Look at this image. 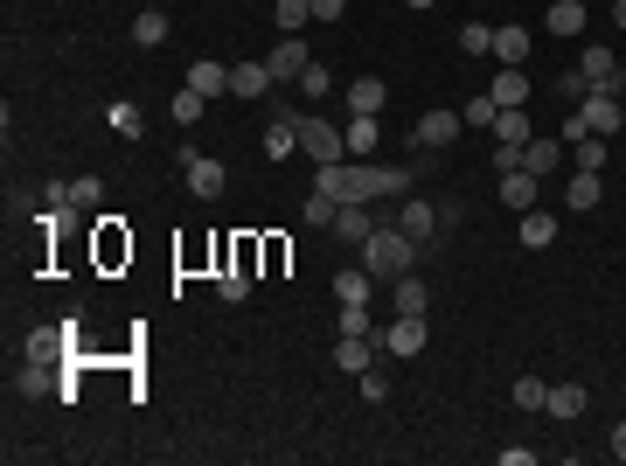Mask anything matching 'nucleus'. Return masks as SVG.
Returning a JSON list of instances; mask_svg holds the SVG:
<instances>
[{
	"label": "nucleus",
	"mask_w": 626,
	"mask_h": 466,
	"mask_svg": "<svg viewBox=\"0 0 626 466\" xmlns=\"http://www.w3.org/2000/svg\"><path fill=\"white\" fill-rule=\"evenodd\" d=\"M133 42H140V49H160V42H167V14H160V7H147V14L133 21Z\"/></svg>",
	"instance_id": "29"
},
{
	"label": "nucleus",
	"mask_w": 626,
	"mask_h": 466,
	"mask_svg": "<svg viewBox=\"0 0 626 466\" xmlns=\"http://www.w3.org/2000/svg\"><path fill=\"white\" fill-rule=\"evenodd\" d=\"M313 188L334 202H376V195H411V167H348V154L313 167Z\"/></svg>",
	"instance_id": "1"
},
{
	"label": "nucleus",
	"mask_w": 626,
	"mask_h": 466,
	"mask_svg": "<svg viewBox=\"0 0 626 466\" xmlns=\"http://www.w3.org/2000/svg\"><path fill=\"white\" fill-rule=\"evenodd\" d=\"M550 35H585V7L578 0H550Z\"/></svg>",
	"instance_id": "26"
},
{
	"label": "nucleus",
	"mask_w": 626,
	"mask_h": 466,
	"mask_svg": "<svg viewBox=\"0 0 626 466\" xmlns=\"http://www.w3.org/2000/svg\"><path fill=\"white\" fill-rule=\"evenodd\" d=\"M439 223H446V216H439V202H418V195H404V216H397V230H404L418 251L439 237Z\"/></svg>",
	"instance_id": "7"
},
{
	"label": "nucleus",
	"mask_w": 626,
	"mask_h": 466,
	"mask_svg": "<svg viewBox=\"0 0 626 466\" xmlns=\"http://www.w3.org/2000/svg\"><path fill=\"white\" fill-rule=\"evenodd\" d=\"M307 63H313V49L300 42V35H279V49L265 56V70H272V84H300V77H307Z\"/></svg>",
	"instance_id": "6"
},
{
	"label": "nucleus",
	"mask_w": 626,
	"mask_h": 466,
	"mask_svg": "<svg viewBox=\"0 0 626 466\" xmlns=\"http://www.w3.org/2000/svg\"><path fill=\"white\" fill-rule=\"evenodd\" d=\"M487 133H494V147H529V140H536L522 105H515V112H494V126H487Z\"/></svg>",
	"instance_id": "17"
},
{
	"label": "nucleus",
	"mask_w": 626,
	"mask_h": 466,
	"mask_svg": "<svg viewBox=\"0 0 626 466\" xmlns=\"http://www.w3.org/2000/svg\"><path fill=\"white\" fill-rule=\"evenodd\" d=\"M460 126H467L460 112H425V119H418V147H425V154H439V147H453V140H460Z\"/></svg>",
	"instance_id": "9"
},
{
	"label": "nucleus",
	"mask_w": 626,
	"mask_h": 466,
	"mask_svg": "<svg viewBox=\"0 0 626 466\" xmlns=\"http://www.w3.org/2000/svg\"><path fill=\"white\" fill-rule=\"evenodd\" d=\"M300 216H307V223H320V230H334V216H341V202L313 188V195H307V209H300Z\"/></svg>",
	"instance_id": "38"
},
{
	"label": "nucleus",
	"mask_w": 626,
	"mask_h": 466,
	"mask_svg": "<svg viewBox=\"0 0 626 466\" xmlns=\"http://www.w3.org/2000/svg\"><path fill=\"white\" fill-rule=\"evenodd\" d=\"M606 446H613V460H626V418L613 425V432H606Z\"/></svg>",
	"instance_id": "49"
},
{
	"label": "nucleus",
	"mask_w": 626,
	"mask_h": 466,
	"mask_svg": "<svg viewBox=\"0 0 626 466\" xmlns=\"http://www.w3.org/2000/svg\"><path fill=\"white\" fill-rule=\"evenodd\" d=\"M494 56L522 70V56H529V28H494Z\"/></svg>",
	"instance_id": "27"
},
{
	"label": "nucleus",
	"mask_w": 626,
	"mask_h": 466,
	"mask_svg": "<svg viewBox=\"0 0 626 466\" xmlns=\"http://www.w3.org/2000/svg\"><path fill=\"white\" fill-rule=\"evenodd\" d=\"M578 112H585V119H592V133H606V140L626 126V98H613V91H592Z\"/></svg>",
	"instance_id": "8"
},
{
	"label": "nucleus",
	"mask_w": 626,
	"mask_h": 466,
	"mask_svg": "<svg viewBox=\"0 0 626 466\" xmlns=\"http://www.w3.org/2000/svg\"><path fill=\"white\" fill-rule=\"evenodd\" d=\"M105 126H112V133H126V140H140V105H133V98L105 105Z\"/></svg>",
	"instance_id": "30"
},
{
	"label": "nucleus",
	"mask_w": 626,
	"mask_h": 466,
	"mask_svg": "<svg viewBox=\"0 0 626 466\" xmlns=\"http://www.w3.org/2000/svg\"><path fill=\"white\" fill-rule=\"evenodd\" d=\"M404 7H439V0H404Z\"/></svg>",
	"instance_id": "51"
},
{
	"label": "nucleus",
	"mask_w": 626,
	"mask_h": 466,
	"mask_svg": "<svg viewBox=\"0 0 626 466\" xmlns=\"http://www.w3.org/2000/svg\"><path fill=\"white\" fill-rule=\"evenodd\" d=\"M487 98H494L501 112H515V105H529V77H522L515 63H501V70H494V84H487Z\"/></svg>",
	"instance_id": "12"
},
{
	"label": "nucleus",
	"mask_w": 626,
	"mask_h": 466,
	"mask_svg": "<svg viewBox=\"0 0 626 466\" xmlns=\"http://www.w3.org/2000/svg\"><path fill=\"white\" fill-rule=\"evenodd\" d=\"M411 258H418V244H411L397 223H376L369 244H362V272H369V279H404Z\"/></svg>",
	"instance_id": "2"
},
{
	"label": "nucleus",
	"mask_w": 626,
	"mask_h": 466,
	"mask_svg": "<svg viewBox=\"0 0 626 466\" xmlns=\"http://www.w3.org/2000/svg\"><path fill=\"white\" fill-rule=\"evenodd\" d=\"M585 133H592V119H585V112H564V147H578Z\"/></svg>",
	"instance_id": "46"
},
{
	"label": "nucleus",
	"mask_w": 626,
	"mask_h": 466,
	"mask_svg": "<svg viewBox=\"0 0 626 466\" xmlns=\"http://www.w3.org/2000/svg\"><path fill=\"white\" fill-rule=\"evenodd\" d=\"M49 369H56V362H28L14 390H21V397H49V390H56V376H49Z\"/></svg>",
	"instance_id": "32"
},
{
	"label": "nucleus",
	"mask_w": 626,
	"mask_h": 466,
	"mask_svg": "<svg viewBox=\"0 0 626 466\" xmlns=\"http://www.w3.org/2000/svg\"><path fill=\"white\" fill-rule=\"evenodd\" d=\"M536 188H543V181H536L529 167H508V174H501V202H508L515 216H522V209H536Z\"/></svg>",
	"instance_id": "15"
},
{
	"label": "nucleus",
	"mask_w": 626,
	"mask_h": 466,
	"mask_svg": "<svg viewBox=\"0 0 626 466\" xmlns=\"http://www.w3.org/2000/svg\"><path fill=\"white\" fill-rule=\"evenodd\" d=\"M355 390H362V404H383V397H390V376H383V369H362Z\"/></svg>",
	"instance_id": "39"
},
{
	"label": "nucleus",
	"mask_w": 626,
	"mask_h": 466,
	"mask_svg": "<svg viewBox=\"0 0 626 466\" xmlns=\"http://www.w3.org/2000/svg\"><path fill=\"white\" fill-rule=\"evenodd\" d=\"M557 160H564V140H529V147H522V167H529L536 181H543V174H550Z\"/></svg>",
	"instance_id": "23"
},
{
	"label": "nucleus",
	"mask_w": 626,
	"mask_h": 466,
	"mask_svg": "<svg viewBox=\"0 0 626 466\" xmlns=\"http://www.w3.org/2000/svg\"><path fill=\"white\" fill-rule=\"evenodd\" d=\"M188 91H202V98H223V91H230V63H216V56H195V63H188Z\"/></svg>",
	"instance_id": "11"
},
{
	"label": "nucleus",
	"mask_w": 626,
	"mask_h": 466,
	"mask_svg": "<svg viewBox=\"0 0 626 466\" xmlns=\"http://www.w3.org/2000/svg\"><path fill=\"white\" fill-rule=\"evenodd\" d=\"M543 397H550L543 376H515V411H543Z\"/></svg>",
	"instance_id": "36"
},
{
	"label": "nucleus",
	"mask_w": 626,
	"mask_h": 466,
	"mask_svg": "<svg viewBox=\"0 0 626 466\" xmlns=\"http://www.w3.org/2000/svg\"><path fill=\"white\" fill-rule=\"evenodd\" d=\"M265 91H272L265 56H258V63H230V98H265Z\"/></svg>",
	"instance_id": "14"
},
{
	"label": "nucleus",
	"mask_w": 626,
	"mask_h": 466,
	"mask_svg": "<svg viewBox=\"0 0 626 466\" xmlns=\"http://www.w3.org/2000/svg\"><path fill=\"white\" fill-rule=\"evenodd\" d=\"M341 140H348V160H369L376 154V140H383V126H376V119H348Z\"/></svg>",
	"instance_id": "22"
},
{
	"label": "nucleus",
	"mask_w": 626,
	"mask_h": 466,
	"mask_svg": "<svg viewBox=\"0 0 626 466\" xmlns=\"http://www.w3.org/2000/svg\"><path fill=\"white\" fill-rule=\"evenodd\" d=\"M341 334H376V327H369V307H341Z\"/></svg>",
	"instance_id": "45"
},
{
	"label": "nucleus",
	"mask_w": 626,
	"mask_h": 466,
	"mask_svg": "<svg viewBox=\"0 0 626 466\" xmlns=\"http://www.w3.org/2000/svg\"><path fill=\"white\" fill-rule=\"evenodd\" d=\"M578 70L592 77V91H613V98H626V77H620V56L606 49V42H585L578 49Z\"/></svg>",
	"instance_id": "4"
},
{
	"label": "nucleus",
	"mask_w": 626,
	"mask_h": 466,
	"mask_svg": "<svg viewBox=\"0 0 626 466\" xmlns=\"http://www.w3.org/2000/svg\"><path fill=\"white\" fill-rule=\"evenodd\" d=\"M334 369H341V376L376 369V341H369V334H341V341H334Z\"/></svg>",
	"instance_id": "10"
},
{
	"label": "nucleus",
	"mask_w": 626,
	"mask_h": 466,
	"mask_svg": "<svg viewBox=\"0 0 626 466\" xmlns=\"http://www.w3.org/2000/svg\"><path fill=\"white\" fill-rule=\"evenodd\" d=\"M613 21H620V28H626V0H613Z\"/></svg>",
	"instance_id": "50"
},
{
	"label": "nucleus",
	"mask_w": 626,
	"mask_h": 466,
	"mask_svg": "<svg viewBox=\"0 0 626 466\" xmlns=\"http://www.w3.org/2000/svg\"><path fill=\"white\" fill-rule=\"evenodd\" d=\"M42 209H70V181H49L42 188Z\"/></svg>",
	"instance_id": "47"
},
{
	"label": "nucleus",
	"mask_w": 626,
	"mask_h": 466,
	"mask_svg": "<svg viewBox=\"0 0 626 466\" xmlns=\"http://www.w3.org/2000/svg\"><path fill=\"white\" fill-rule=\"evenodd\" d=\"M494 112H501V105H494V98L480 91V98H473V105H467V112H460V119H467V126H494Z\"/></svg>",
	"instance_id": "44"
},
{
	"label": "nucleus",
	"mask_w": 626,
	"mask_h": 466,
	"mask_svg": "<svg viewBox=\"0 0 626 466\" xmlns=\"http://www.w3.org/2000/svg\"><path fill=\"white\" fill-rule=\"evenodd\" d=\"M188 188H195L202 202H216V195H223V160L195 154V160H188Z\"/></svg>",
	"instance_id": "19"
},
{
	"label": "nucleus",
	"mask_w": 626,
	"mask_h": 466,
	"mask_svg": "<svg viewBox=\"0 0 626 466\" xmlns=\"http://www.w3.org/2000/svg\"><path fill=\"white\" fill-rule=\"evenodd\" d=\"M327 84H334V70H327V63L313 56V63H307V77H300V91H307V98H327Z\"/></svg>",
	"instance_id": "40"
},
{
	"label": "nucleus",
	"mask_w": 626,
	"mask_h": 466,
	"mask_svg": "<svg viewBox=\"0 0 626 466\" xmlns=\"http://www.w3.org/2000/svg\"><path fill=\"white\" fill-rule=\"evenodd\" d=\"M425 341H432V327H425V313H397L383 334H376V348L383 355H397V362H411V355H425Z\"/></svg>",
	"instance_id": "3"
},
{
	"label": "nucleus",
	"mask_w": 626,
	"mask_h": 466,
	"mask_svg": "<svg viewBox=\"0 0 626 466\" xmlns=\"http://www.w3.org/2000/svg\"><path fill=\"white\" fill-rule=\"evenodd\" d=\"M300 154H307L313 167H327V160L348 154V140H341V126H327V119H300Z\"/></svg>",
	"instance_id": "5"
},
{
	"label": "nucleus",
	"mask_w": 626,
	"mask_h": 466,
	"mask_svg": "<svg viewBox=\"0 0 626 466\" xmlns=\"http://www.w3.org/2000/svg\"><path fill=\"white\" fill-rule=\"evenodd\" d=\"M272 21H279L286 35H300V28L313 21V0H279V7H272Z\"/></svg>",
	"instance_id": "33"
},
{
	"label": "nucleus",
	"mask_w": 626,
	"mask_h": 466,
	"mask_svg": "<svg viewBox=\"0 0 626 466\" xmlns=\"http://www.w3.org/2000/svg\"><path fill=\"white\" fill-rule=\"evenodd\" d=\"M98 202H105V181L98 174H77L70 181V209H98Z\"/></svg>",
	"instance_id": "35"
},
{
	"label": "nucleus",
	"mask_w": 626,
	"mask_h": 466,
	"mask_svg": "<svg viewBox=\"0 0 626 466\" xmlns=\"http://www.w3.org/2000/svg\"><path fill=\"white\" fill-rule=\"evenodd\" d=\"M515 237H522L529 251H550V244H557V216H550V209H522V230H515Z\"/></svg>",
	"instance_id": "18"
},
{
	"label": "nucleus",
	"mask_w": 626,
	"mask_h": 466,
	"mask_svg": "<svg viewBox=\"0 0 626 466\" xmlns=\"http://www.w3.org/2000/svg\"><path fill=\"white\" fill-rule=\"evenodd\" d=\"M585 404H592V390H585V383H550V397H543V411H550V418H564V425H571Z\"/></svg>",
	"instance_id": "16"
},
{
	"label": "nucleus",
	"mask_w": 626,
	"mask_h": 466,
	"mask_svg": "<svg viewBox=\"0 0 626 466\" xmlns=\"http://www.w3.org/2000/svg\"><path fill=\"white\" fill-rule=\"evenodd\" d=\"M348 14V0H313V21H341Z\"/></svg>",
	"instance_id": "48"
},
{
	"label": "nucleus",
	"mask_w": 626,
	"mask_h": 466,
	"mask_svg": "<svg viewBox=\"0 0 626 466\" xmlns=\"http://www.w3.org/2000/svg\"><path fill=\"white\" fill-rule=\"evenodd\" d=\"M571 154H578V167H585V174H599V167H606V133H585Z\"/></svg>",
	"instance_id": "37"
},
{
	"label": "nucleus",
	"mask_w": 626,
	"mask_h": 466,
	"mask_svg": "<svg viewBox=\"0 0 626 466\" xmlns=\"http://www.w3.org/2000/svg\"><path fill=\"white\" fill-rule=\"evenodd\" d=\"M599 174H585V167H571V209H599Z\"/></svg>",
	"instance_id": "31"
},
{
	"label": "nucleus",
	"mask_w": 626,
	"mask_h": 466,
	"mask_svg": "<svg viewBox=\"0 0 626 466\" xmlns=\"http://www.w3.org/2000/svg\"><path fill=\"white\" fill-rule=\"evenodd\" d=\"M216 293H223V300H244V293H251V272H237V265H230V272L216 279Z\"/></svg>",
	"instance_id": "43"
},
{
	"label": "nucleus",
	"mask_w": 626,
	"mask_h": 466,
	"mask_svg": "<svg viewBox=\"0 0 626 466\" xmlns=\"http://www.w3.org/2000/svg\"><path fill=\"white\" fill-rule=\"evenodd\" d=\"M195 119H209V98H202V91H188V84H181V91H174V126H181V133H188V126H195Z\"/></svg>",
	"instance_id": "28"
},
{
	"label": "nucleus",
	"mask_w": 626,
	"mask_h": 466,
	"mask_svg": "<svg viewBox=\"0 0 626 466\" xmlns=\"http://www.w3.org/2000/svg\"><path fill=\"white\" fill-rule=\"evenodd\" d=\"M293 147H300V119H293V112H279V119L265 126V154H272V160H286Z\"/></svg>",
	"instance_id": "21"
},
{
	"label": "nucleus",
	"mask_w": 626,
	"mask_h": 466,
	"mask_svg": "<svg viewBox=\"0 0 626 466\" xmlns=\"http://www.w3.org/2000/svg\"><path fill=\"white\" fill-rule=\"evenodd\" d=\"M425 307H432L425 279H411V272H404V279H397V313H425Z\"/></svg>",
	"instance_id": "34"
},
{
	"label": "nucleus",
	"mask_w": 626,
	"mask_h": 466,
	"mask_svg": "<svg viewBox=\"0 0 626 466\" xmlns=\"http://www.w3.org/2000/svg\"><path fill=\"white\" fill-rule=\"evenodd\" d=\"M460 49H467V56H487V49H494V28H487V21H473L467 35H460Z\"/></svg>",
	"instance_id": "41"
},
{
	"label": "nucleus",
	"mask_w": 626,
	"mask_h": 466,
	"mask_svg": "<svg viewBox=\"0 0 626 466\" xmlns=\"http://www.w3.org/2000/svg\"><path fill=\"white\" fill-rule=\"evenodd\" d=\"M348 112H355V119H376V112H383V77H355V84H348Z\"/></svg>",
	"instance_id": "20"
},
{
	"label": "nucleus",
	"mask_w": 626,
	"mask_h": 466,
	"mask_svg": "<svg viewBox=\"0 0 626 466\" xmlns=\"http://www.w3.org/2000/svg\"><path fill=\"white\" fill-rule=\"evenodd\" d=\"M369 293H376L369 272H341V279H334V300H341V307H369Z\"/></svg>",
	"instance_id": "24"
},
{
	"label": "nucleus",
	"mask_w": 626,
	"mask_h": 466,
	"mask_svg": "<svg viewBox=\"0 0 626 466\" xmlns=\"http://www.w3.org/2000/svg\"><path fill=\"white\" fill-rule=\"evenodd\" d=\"M592 98V77L585 70H564V105H585Z\"/></svg>",
	"instance_id": "42"
},
{
	"label": "nucleus",
	"mask_w": 626,
	"mask_h": 466,
	"mask_svg": "<svg viewBox=\"0 0 626 466\" xmlns=\"http://www.w3.org/2000/svg\"><path fill=\"white\" fill-rule=\"evenodd\" d=\"M63 334L70 327H35L28 334V362H63Z\"/></svg>",
	"instance_id": "25"
},
{
	"label": "nucleus",
	"mask_w": 626,
	"mask_h": 466,
	"mask_svg": "<svg viewBox=\"0 0 626 466\" xmlns=\"http://www.w3.org/2000/svg\"><path fill=\"white\" fill-rule=\"evenodd\" d=\"M369 230H376V216H369V202H341V216H334V237L362 251V244H369Z\"/></svg>",
	"instance_id": "13"
}]
</instances>
